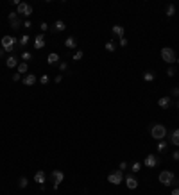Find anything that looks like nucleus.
Returning a JSON list of instances; mask_svg holds the SVG:
<instances>
[{"instance_id":"obj_1","label":"nucleus","mask_w":179,"mask_h":195,"mask_svg":"<svg viewBox=\"0 0 179 195\" xmlns=\"http://www.w3.org/2000/svg\"><path fill=\"white\" fill-rule=\"evenodd\" d=\"M150 136L154 138V140H163L165 136H167V127L165 125H161V124H154L152 127H150Z\"/></svg>"},{"instance_id":"obj_2","label":"nucleus","mask_w":179,"mask_h":195,"mask_svg":"<svg viewBox=\"0 0 179 195\" xmlns=\"http://www.w3.org/2000/svg\"><path fill=\"white\" fill-rule=\"evenodd\" d=\"M161 59L165 61V63H168V64H172V63H175V52L170 49V47H163L161 49Z\"/></svg>"},{"instance_id":"obj_3","label":"nucleus","mask_w":179,"mask_h":195,"mask_svg":"<svg viewBox=\"0 0 179 195\" xmlns=\"http://www.w3.org/2000/svg\"><path fill=\"white\" fill-rule=\"evenodd\" d=\"M16 41H18V39L13 38V36H4V38H2V49H4L6 52H13Z\"/></svg>"},{"instance_id":"obj_4","label":"nucleus","mask_w":179,"mask_h":195,"mask_svg":"<svg viewBox=\"0 0 179 195\" xmlns=\"http://www.w3.org/2000/svg\"><path fill=\"white\" fill-rule=\"evenodd\" d=\"M158 179H160L161 184H165V186H172V181L175 179V176L172 174V172H168V170H163L161 174L158 176Z\"/></svg>"},{"instance_id":"obj_5","label":"nucleus","mask_w":179,"mask_h":195,"mask_svg":"<svg viewBox=\"0 0 179 195\" xmlns=\"http://www.w3.org/2000/svg\"><path fill=\"white\" fill-rule=\"evenodd\" d=\"M107 181H109L111 184H120V183L124 181L122 172H120V170H117V172H111V174L107 176Z\"/></svg>"},{"instance_id":"obj_6","label":"nucleus","mask_w":179,"mask_h":195,"mask_svg":"<svg viewBox=\"0 0 179 195\" xmlns=\"http://www.w3.org/2000/svg\"><path fill=\"white\" fill-rule=\"evenodd\" d=\"M63 179H64V174L61 170H54L52 172V181H54V190H57L59 188V184L63 183Z\"/></svg>"},{"instance_id":"obj_7","label":"nucleus","mask_w":179,"mask_h":195,"mask_svg":"<svg viewBox=\"0 0 179 195\" xmlns=\"http://www.w3.org/2000/svg\"><path fill=\"white\" fill-rule=\"evenodd\" d=\"M16 13H18V14L31 16V14H32V6H29V4H25V2H20V6H18Z\"/></svg>"},{"instance_id":"obj_8","label":"nucleus","mask_w":179,"mask_h":195,"mask_svg":"<svg viewBox=\"0 0 179 195\" xmlns=\"http://www.w3.org/2000/svg\"><path fill=\"white\" fill-rule=\"evenodd\" d=\"M158 165H160V158L156 156V154H149V156L145 158V166L154 168V166H158Z\"/></svg>"},{"instance_id":"obj_9","label":"nucleus","mask_w":179,"mask_h":195,"mask_svg":"<svg viewBox=\"0 0 179 195\" xmlns=\"http://www.w3.org/2000/svg\"><path fill=\"white\" fill-rule=\"evenodd\" d=\"M125 184L129 190H134V188H138V179H134L132 176H127L125 177Z\"/></svg>"},{"instance_id":"obj_10","label":"nucleus","mask_w":179,"mask_h":195,"mask_svg":"<svg viewBox=\"0 0 179 195\" xmlns=\"http://www.w3.org/2000/svg\"><path fill=\"white\" fill-rule=\"evenodd\" d=\"M158 106L163 107V109H167V107L172 106V99H170V97H161V99L158 100Z\"/></svg>"},{"instance_id":"obj_11","label":"nucleus","mask_w":179,"mask_h":195,"mask_svg":"<svg viewBox=\"0 0 179 195\" xmlns=\"http://www.w3.org/2000/svg\"><path fill=\"white\" fill-rule=\"evenodd\" d=\"M34 47H36V49H43V47H45V36H43V34H38V36L34 38Z\"/></svg>"},{"instance_id":"obj_12","label":"nucleus","mask_w":179,"mask_h":195,"mask_svg":"<svg viewBox=\"0 0 179 195\" xmlns=\"http://www.w3.org/2000/svg\"><path fill=\"white\" fill-rule=\"evenodd\" d=\"M36 81H38V79H36V75H34V74H27V75H25V79L21 81V82H24L25 86H32Z\"/></svg>"},{"instance_id":"obj_13","label":"nucleus","mask_w":179,"mask_h":195,"mask_svg":"<svg viewBox=\"0 0 179 195\" xmlns=\"http://www.w3.org/2000/svg\"><path fill=\"white\" fill-rule=\"evenodd\" d=\"M45 179H47V176H45V172H36V176H34V181L38 183V184H43L45 183Z\"/></svg>"},{"instance_id":"obj_14","label":"nucleus","mask_w":179,"mask_h":195,"mask_svg":"<svg viewBox=\"0 0 179 195\" xmlns=\"http://www.w3.org/2000/svg\"><path fill=\"white\" fill-rule=\"evenodd\" d=\"M64 45H66V49H75V45H77V39H75L74 36H70V38H66Z\"/></svg>"},{"instance_id":"obj_15","label":"nucleus","mask_w":179,"mask_h":195,"mask_svg":"<svg viewBox=\"0 0 179 195\" xmlns=\"http://www.w3.org/2000/svg\"><path fill=\"white\" fill-rule=\"evenodd\" d=\"M111 31H113L115 36H118V39L124 38V27H122V25H113V29H111Z\"/></svg>"},{"instance_id":"obj_16","label":"nucleus","mask_w":179,"mask_h":195,"mask_svg":"<svg viewBox=\"0 0 179 195\" xmlns=\"http://www.w3.org/2000/svg\"><path fill=\"white\" fill-rule=\"evenodd\" d=\"M56 32H61V31H64L66 29V24H64V21H61V20H57L56 21V24H54V27H52Z\"/></svg>"},{"instance_id":"obj_17","label":"nucleus","mask_w":179,"mask_h":195,"mask_svg":"<svg viewBox=\"0 0 179 195\" xmlns=\"http://www.w3.org/2000/svg\"><path fill=\"white\" fill-rule=\"evenodd\" d=\"M6 64H7L9 68H14L16 64H18V59H16L14 56H9V57H7V61H6Z\"/></svg>"},{"instance_id":"obj_18","label":"nucleus","mask_w":179,"mask_h":195,"mask_svg":"<svg viewBox=\"0 0 179 195\" xmlns=\"http://www.w3.org/2000/svg\"><path fill=\"white\" fill-rule=\"evenodd\" d=\"M170 141H172L174 145H177V147H179V129H175V131L172 133V138H170Z\"/></svg>"},{"instance_id":"obj_19","label":"nucleus","mask_w":179,"mask_h":195,"mask_svg":"<svg viewBox=\"0 0 179 195\" xmlns=\"http://www.w3.org/2000/svg\"><path fill=\"white\" fill-rule=\"evenodd\" d=\"M27 70H29V64H27L25 61H24V63H20V64H18V74H20V75H21V74H25Z\"/></svg>"},{"instance_id":"obj_20","label":"nucleus","mask_w":179,"mask_h":195,"mask_svg":"<svg viewBox=\"0 0 179 195\" xmlns=\"http://www.w3.org/2000/svg\"><path fill=\"white\" fill-rule=\"evenodd\" d=\"M47 61H49V64H56V63L59 61V56L52 52V54H49V57H47Z\"/></svg>"},{"instance_id":"obj_21","label":"nucleus","mask_w":179,"mask_h":195,"mask_svg":"<svg viewBox=\"0 0 179 195\" xmlns=\"http://www.w3.org/2000/svg\"><path fill=\"white\" fill-rule=\"evenodd\" d=\"M156 79V75L152 74V72H143V81H147V82H152Z\"/></svg>"},{"instance_id":"obj_22","label":"nucleus","mask_w":179,"mask_h":195,"mask_svg":"<svg viewBox=\"0 0 179 195\" xmlns=\"http://www.w3.org/2000/svg\"><path fill=\"white\" fill-rule=\"evenodd\" d=\"M106 50H107V52H115V50H117V45H115L113 41H107V43H106Z\"/></svg>"},{"instance_id":"obj_23","label":"nucleus","mask_w":179,"mask_h":195,"mask_svg":"<svg viewBox=\"0 0 179 195\" xmlns=\"http://www.w3.org/2000/svg\"><path fill=\"white\" fill-rule=\"evenodd\" d=\"M167 147H168V143H167L165 140H160V141H158V150H160V152H163Z\"/></svg>"},{"instance_id":"obj_24","label":"nucleus","mask_w":179,"mask_h":195,"mask_svg":"<svg viewBox=\"0 0 179 195\" xmlns=\"http://www.w3.org/2000/svg\"><path fill=\"white\" fill-rule=\"evenodd\" d=\"M27 184H29V179H27V177H20V179H18V186H20V188H25Z\"/></svg>"},{"instance_id":"obj_25","label":"nucleus","mask_w":179,"mask_h":195,"mask_svg":"<svg viewBox=\"0 0 179 195\" xmlns=\"http://www.w3.org/2000/svg\"><path fill=\"white\" fill-rule=\"evenodd\" d=\"M29 39H31V36H27V34L21 36V38H20V47H25L27 43H29Z\"/></svg>"},{"instance_id":"obj_26","label":"nucleus","mask_w":179,"mask_h":195,"mask_svg":"<svg viewBox=\"0 0 179 195\" xmlns=\"http://www.w3.org/2000/svg\"><path fill=\"white\" fill-rule=\"evenodd\" d=\"M174 13H175V7L172 4H168L167 6V16H174Z\"/></svg>"},{"instance_id":"obj_27","label":"nucleus","mask_w":179,"mask_h":195,"mask_svg":"<svg viewBox=\"0 0 179 195\" xmlns=\"http://www.w3.org/2000/svg\"><path fill=\"white\" fill-rule=\"evenodd\" d=\"M20 24H21L20 20H14V21H11V29H13V31H18V29H20Z\"/></svg>"},{"instance_id":"obj_28","label":"nucleus","mask_w":179,"mask_h":195,"mask_svg":"<svg viewBox=\"0 0 179 195\" xmlns=\"http://www.w3.org/2000/svg\"><path fill=\"white\" fill-rule=\"evenodd\" d=\"M82 56H84V52H82V50H77V52L74 54V61H81Z\"/></svg>"},{"instance_id":"obj_29","label":"nucleus","mask_w":179,"mask_h":195,"mask_svg":"<svg viewBox=\"0 0 179 195\" xmlns=\"http://www.w3.org/2000/svg\"><path fill=\"white\" fill-rule=\"evenodd\" d=\"M21 59H24V61H31V59H32V54H31V52H24V54H21Z\"/></svg>"},{"instance_id":"obj_30","label":"nucleus","mask_w":179,"mask_h":195,"mask_svg":"<svg viewBox=\"0 0 179 195\" xmlns=\"http://www.w3.org/2000/svg\"><path fill=\"white\" fill-rule=\"evenodd\" d=\"M140 170H142V163H138V161L132 163V172H140Z\"/></svg>"},{"instance_id":"obj_31","label":"nucleus","mask_w":179,"mask_h":195,"mask_svg":"<svg viewBox=\"0 0 179 195\" xmlns=\"http://www.w3.org/2000/svg\"><path fill=\"white\" fill-rule=\"evenodd\" d=\"M167 75H168V77H174V75H175V68H174V66H168Z\"/></svg>"},{"instance_id":"obj_32","label":"nucleus","mask_w":179,"mask_h":195,"mask_svg":"<svg viewBox=\"0 0 179 195\" xmlns=\"http://www.w3.org/2000/svg\"><path fill=\"white\" fill-rule=\"evenodd\" d=\"M14 20H18V13H16V11H13V13L9 14V21H14Z\"/></svg>"},{"instance_id":"obj_33","label":"nucleus","mask_w":179,"mask_h":195,"mask_svg":"<svg viewBox=\"0 0 179 195\" xmlns=\"http://www.w3.org/2000/svg\"><path fill=\"white\" fill-rule=\"evenodd\" d=\"M49 81H50V79H49V75H41V79H39V82H41V84H47Z\"/></svg>"},{"instance_id":"obj_34","label":"nucleus","mask_w":179,"mask_h":195,"mask_svg":"<svg viewBox=\"0 0 179 195\" xmlns=\"http://www.w3.org/2000/svg\"><path fill=\"white\" fill-rule=\"evenodd\" d=\"M118 41H120V47H127V39L125 38H120Z\"/></svg>"},{"instance_id":"obj_35","label":"nucleus","mask_w":179,"mask_h":195,"mask_svg":"<svg viewBox=\"0 0 179 195\" xmlns=\"http://www.w3.org/2000/svg\"><path fill=\"white\" fill-rule=\"evenodd\" d=\"M13 81H14V82L21 81V75H20V74H14V75H13Z\"/></svg>"},{"instance_id":"obj_36","label":"nucleus","mask_w":179,"mask_h":195,"mask_svg":"<svg viewBox=\"0 0 179 195\" xmlns=\"http://www.w3.org/2000/svg\"><path fill=\"white\" fill-rule=\"evenodd\" d=\"M170 93H172V95H179V88H177V86H175V88H172Z\"/></svg>"},{"instance_id":"obj_37","label":"nucleus","mask_w":179,"mask_h":195,"mask_svg":"<svg viewBox=\"0 0 179 195\" xmlns=\"http://www.w3.org/2000/svg\"><path fill=\"white\" fill-rule=\"evenodd\" d=\"M172 158H174V159H175V161H177V159H179V150H175V152H172Z\"/></svg>"},{"instance_id":"obj_38","label":"nucleus","mask_w":179,"mask_h":195,"mask_svg":"<svg viewBox=\"0 0 179 195\" xmlns=\"http://www.w3.org/2000/svg\"><path fill=\"white\" fill-rule=\"evenodd\" d=\"M31 25H32V24H31L29 20H27V21H24V27H25V29H31Z\"/></svg>"},{"instance_id":"obj_39","label":"nucleus","mask_w":179,"mask_h":195,"mask_svg":"<svg viewBox=\"0 0 179 195\" xmlns=\"http://www.w3.org/2000/svg\"><path fill=\"white\" fill-rule=\"evenodd\" d=\"M66 66H68L66 63H59V68H61V70H66Z\"/></svg>"},{"instance_id":"obj_40","label":"nucleus","mask_w":179,"mask_h":195,"mask_svg":"<svg viewBox=\"0 0 179 195\" xmlns=\"http://www.w3.org/2000/svg\"><path fill=\"white\" fill-rule=\"evenodd\" d=\"M125 168H127V163H125V161H122V163H120V170H125Z\"/></svg>"},{"instance_id":"obj_41","label":"nucleus","mask_w":179,"mask_h":195,"mask_svg":"<svg viewBox=\"0 0 179 195\" xmlns=\"http://www.w3.org/2000/svg\"><path fill=\"white\" fill-rule=\"evenodd\" d=\"M54 81H56V82H57V84H61V81H63V77H61V75H57V77H56V79H54Z\"/></svg>"},{"instance_id":"obj_42","label":"nucleus","mask_w":179,"mask_h":195,"mask_svg":"<svg viewBox=\"0 0 179 195\" xmlns=\"http://www.w3.org/2000/svg\"><path fill=\"white\" fill-rule=\"evenodd\" d=\"M47 29H49V25H47V24H41V31H43V32L47 31Z\"/></svg>"},{"instance_id":"obj_43","label":"nucleus","mask_w":179,"mask_h":195,"mask_svg":"<svg viewBox=\"0 0 179 195\" xmlns=\"http://www.w3.org/2000/svg\"><path fill=\"white\" fill-rule=\"evenodd\" d=\"M172 195H179V190H177V188H174V191H172Z\"/></svg>"},{"instance_id":"obj_44","label":"nucleus","mask_w":179,"mask_h":195,"mask_svg":"<svg viewBox=\"0 0 179 195\" xmlns=\"http://www.w3.org/2000/svg\"><path fill=\"white\" fill-rule=\"evenodd\" d=\"M4 52H6L4 49H0V57H2V56H4Z\"/></svg>"},{"instance_id":"obj_45","label":"nucleus","mask_w":179,"mask_h":195,"mask_svg":"<svg viewBox=\"0 0 179 195\" xmlns=\"http://www.w3.org/2000/svg\"><path fill=\"white\" fill-rule=\"evenodd\" d=\"M177 109H179V100H177Z\"/></svg>"}]
</instances>
